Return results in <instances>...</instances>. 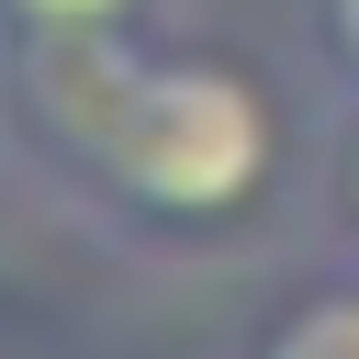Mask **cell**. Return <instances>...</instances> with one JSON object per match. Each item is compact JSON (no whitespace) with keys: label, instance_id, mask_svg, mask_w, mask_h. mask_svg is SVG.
I'll return each instance as SVG.
<instances>
[{"label":"cell","instance_id":"5","mask_svg":"<svg viewBox=\"0 0 359 359\" xmlns=\"http://www.w3.org/2000/svg\"><path fill=\"white\" fill-rule=\"evenodd\" d=\"M337 202H348V224H359V90H348V112H337Z\"/></svg>","mask_w":359,"mask_h":359},{"label":"cell","instance_id":"4","mask_svg":"<svg viewBox=\"0 0 359 359\" xmlns=\"http://www.w3.org/2000/svg\"><path fill=\"white\" fill-rule=\"evenodd\" d=\"M303 22H314L325 79H337V90H359V0H303Z\"/></svg>","mask_w":359,"mask_h":359},{"label":"cell","instance_id":"1","mask_svg":"<svg viewBox=\"0 0 359 359\" xmlns=\"http://www.w3.org/2000/svg\"><path fill=\"white\" fill-rule=\"evenodd\" d=\"M0 157L112 236L180 247L236 224L280 168V112L236 56L146 45L135 22L0 45Z\"/></svg>","mask_w":359,"mask_h":359},{"label":"cell","instance_id":"3","mask_svg":"<svg viewBox=\"0 0 359 359\" xmlns=\"http://www.w3.org/2000/svg\"><path fill=\"white\" fill-rule=\"evenodd\" d=\"M146 0H0V45H34V34H101V22H135Z\"/></svg>","mask_w":359,"mask_h":359},{"label":"cell","instance_id":"2","mask_svg":"<svg viewBox=\"0 0 359 359\" xmlns=\"http://www.w3.org/2000/svg\"><path fill=\"white\" fill-rule=\"evenodd\" d=\"M247 359H359V280H337V292H303Z\"/></svg>","mask_w":359,"mask_h":359}]
</instances>
